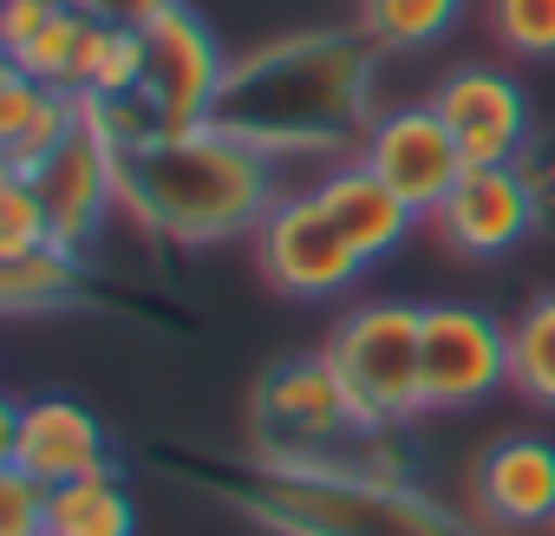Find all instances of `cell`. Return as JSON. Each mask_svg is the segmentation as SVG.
I'll return each mask as SVG.
<instances>
[{
	"instance_id": "14",
	"label": "cell",
	"mask_w": 555,
	"mask_h": 536,
	"mask_svg": "<svg viewBox=\"0 0 555 536\" xmlns=\"http://www.w3.org/2000/svg\"><path fill=\"white\" fill-rule=\"evenodd\" d=\"M308 190L321 196V209L334 216V229L353 242V255H360L366 268H379L386 255H399L405 235L418 229V209H412L392 183H379L360 157H340V164L314 170Z\"/></svg>"
},
{
	"instance_id": "13",
	"label": "cell",
	"mask_w": 555,
	"mask_h": 536,
	"mask_svg": "<svg viewBox=\"0 0 555 536\" xmlns=\"http://www.w3.org/2000/svg\"><path fill=\"white\" fill-rule=\"evenodd\" d=\"M470 510L490 529H548L555 523V445L535 432L496 438L470 464Z\"/></svg>"
},
{
	"instance_id": "23",
	"label": "cell",
	"mask_w": 555,
	"mask_h": 536,
	"mask_svg": "<svg viewBox=\"0 0 555 536\" xmlns=\"http://www.w3.org/2000/svg\"><path fill=\"white\" fill-rule=\"evenodd\" d=\"M490 40L516 60H555V0H483Z\"/></svg>"
},
{
	"instance_id": "4",
	"label": "cell",
	"mask_w": 555,
	"mask_h": 536,
	"mask_svg": "<svg viewBox=\"0 0 555 536\" xmlns=\"http://www.w3.org/2000/svg\"><path fill=\"white\" fill-rule=\"evenodd\" d=\"M248 242H255L261 282H268L274 295H288V302H340V295H353L360 276H366V261H360L353 242L334 229V216L321 209L314 190H288Z\"/></svg>"
},
{
	"instance_id": "6",
	"label": "cell",
	"mask_w": 555,
	"mask_h": 536,
	"mask_svg": "<svg viewBox=\"0 0 555 536\" xmlns=\"http://www.w3.org/2000/svg\"><path fill=\"white\" fill-rule=\"evenodd\" d=\"M425 412H470L509 386V321L470 302L418 308Z\"/></svg>"
},
{
	"instance_id": "16",
	"label": "cell",
	"mask_w": 555,
	"mask_h": 536,
	"mask_svg": "<svg viewBox=\"0 0 555 536\" xmlns=\"http://www.w3.org/2000/svg\"><path fill=\"white\" fill-rule=\"evenodd\" d=\"M47 536H138V503L118 471L53 484L47 497Z\"/></svg>"
},
{
	"instance_id": "27",
	"label": "cell",
	"mask_w": 555,
	"mask_h": 536,
	"mask_svg": "<svg viewBox=\"0 0 555 536\" xmlns=\"http://www.w3.org/2000/svg\"><path fill=\"white\" fill-rule=\"evenodd\" d=\"M73 8H86L92 21H118V27H151L164 21L177 0H73Z\"/></svg>"
},
{
	"instance_id": "26",
	"label": "cell",
	"mask_w": 555,
	"mask_h": 536,
	"mask_svg": "<svg viewBox=\"0 0 555 536\" xmlns=\"http://www.w3.org/2000/svg\"><path fill=\"white\" fill-rule=\"evenodd\" d=\"M66 0H0V53H21Z\"/></svg>"
},
{
	"instance_id": "12",
	"label": "cell",
	"mask_w": 555,
	"mask_h": 536,
	"mask_svg": "<svg viewBox=\"0 0 555 536\" xmlns=\"http://www.w3.org/2000/svg\"><path fill=\"white\" fill-rule=\"evenodd\" d=\"M40 203H47V222H53V242L60 248H92V235L105 229V216L118 209V144L86 118L40 170H27Z\"/></svg>"
},
{
	"instance_id": "5",
	"label": "cell",
	"mask_w": 555,
	"mask_h": 536,
	"mask_svg": "<svg viewBox=\"0 0 555 536\" xmlns=\"http://www.w3.org/2000/svg\"><path fill=\"white\" fill-rule=\"evenodd\" d=\"M255 432H261V458H334L347 445H366L327 354L282 360L255 386Z\"/></svg>"
},
{
	"instance_id": "25",
	"label": "cell",
	"mask_w": 555,
	"mask_h": 536,
	"mask_svg": "<svg viewBox=\"0 0 555 536\" xmlns=\"http://www.w3.org/2000/svg\"><path fill=\"white\" fill-rule=\"evenodd\" d=\"M47 92H53V86H40V79H27L21 66L0 60V144L21 138V131L34 125V112L47 105Z\"/></svg>"
},
{
	"instance_id": "3",
	"label": "cell",
	"mask_w": 555,
	"mask_h": 536,
	"mask_svg": "<svg viewBox=\"0 0 555 536\" xmlns=\"http://www.w3.org/2000/svg\"><path fill=\"white\" fill-rule=\"evenodd\" d=\"M327 367L340 373L360 432H399L425 419V367H418V308L412 302H366L347 308L327 334Z\"/></svg>"
},
{
	"instance_id": "21",
	"label": "cell",
	"mask_w": 555,
	"mask_h": 536,
	"mask_svg": "<svg viewBox=\"0 0 555 536\" xmlns=\"http://www.w3.org/2000/svg\"><path fill=\"white\" fill-rule=\"evenodd\" d=\"M79 125H86V99L53 86V92H47V105L34 112V125H27L21 138L0 144V170H40V164H47V157H53Z\"/></svg>"
},
{
	"instance_id": "10",
	"label": "cell",
	"mask_w": 555,
	"mask_h": 536,
	"mask_svg": "<svg viewBox=\"0 0 555 536\" xmlns=\"http://www.w3.org/2000/svg\"><path fill=\"white\" fill-rule=\"evenodd\" d=\"M431 229L457 261H503L542 229V203H535V183L522 177V164H477L438 203Z\"/></svg>"
},
{
	"instance_id": "11",
	"label": "cell",
	"mask_w": 555,
	"mask_h": 536,
	"mask_svg": "<svg viewBox=\"0 0 555 536\" xmlns=\"http://www.w3.org/2000/svg\"><path fill=\"white\" fill-rule=\"evenodd\" d=\"M438 118L451 125L464 164H522V151L535 144V112L522 79H509L503 66H457L438 79L431 92Z\"/></svg>"
},
{
	"instance_id": "24",
	"label": "cell",
	"mask_w": 555,
	"mask_h": 536,
	"mask_svg": "<svg viewBox=\"0 0 555 536\" xmlns=\"http://www.w3.org/2000/svg\"><path fill=\"white\" fill-rule=\"evenodd\" d=\"M47 484L0 464V536H47Z\"/></svg>"
},
{
	"instance_id": "15",
	"label": "cell",
	"mask_w": 555,
	"mask_h": 536,
	"mask_svg": "<svg viewBox=\"0 0 555 536\" xmlns=\"http://www.w3.org/2000/svg\"><path fill=\"white\" fill-rule=\"evenodd\" d=\"M86 295V255L79 248H34V255H14L0 261V308L8 315H53V308H73Z\"/></svg>"
},
{
	"instance_id": "28",
	"label": "cell",
	"mask_w": 555,
	"mask_h": 536,
	"mask_svg": "<svg viewBox=\"0 0 555 536\" xmlns=\"http://www.w3.org/2000/svg\"><path fill=\"white\" fill-rule=\"evenodd\" d=\"M548 536H555V523H548Z\"/></svg>"
},
{
	"instance_id": "19",
	"label": "cell",
	"mask_w": 555,
	"mask_h": 536,
	"mask_svg": "<svg viewBox=\"0 0 555 536\" xmlns=\"http://www.w3.org/2000/svg\"><path fill=\"white\" fill-rule=\"evenodd\" d=\"M509 386L529 406L555 412V289L522 302V315L509 321Z\"/></svg>"
},
{
	"instance_id": "8",
	"label": "cell",
	"mask_w": 555,
	"mask_h": 536,
	"mask_svg": "<svg viewBox=\"0 0 555 536\" xmlns=\"http://www.w3.org/2000/svg\"><path fill=\"white\" fill-rule=\"evenodd\" d=\"M0 464L40 477L47 490H53V484H73V477L118 471V464H112L105 419H99L86 399H66V393L8 399V419H0Z\"/></svg>"
},
{
	"instance_id": "2",
	"label": "cell",
	"mask_w": 555,
	"mask_h": 536,
	"mask_svg": "<svg viewBox=\"0 0 555 536\" xmlns=\"http://www.w3.org/2000/svg\"><path fill=\"white\" fill-rule=\"evenodd\" d=\"M288 196L282 157L229 125H177L118 151V209L177 248L242 242Z\"/></svg>"
},
{
	"instance_id": "7",
	"label": "cell",
	"mask_w": 555,
	"mask_h": 536,
	"mask_svg": "<svg viewBox=\"0 0 555 536\" xmlns=\"http://www.w3.org/2000/svg\"><path fill=\"white\" fill-rule=\"evenodd\" d=\"M229 53L216 40V27L190 8V0H177V8L164 21L144 27V86L138 99L151 105V118L164 131L177 125H209L216 105H222V86H229Z\"/></svg>"
},
{
	"instance_id": "18",
	"label": "cell",
	"mask_w": 555,
	"mask_h": 536,
	"mask_svg": "<svg viewBox=\"0 0 555 536\" xmlns=\"http://www.w3.org/2000/svg\"><path fill=\"white\" fill-rule=\"evenodd\" d=\"M138 86H144V27L92 21L73 92H86V99H138Z\"/></svg>"
},
{
	"instance_id": "1",
	"label": "cell",
	"mask_w": 555,
	"mask_h": 536,
	"mask_svg": "<svg viewBox=\"0 0 555 536\" xmlns=\"http://www.w3.org/2000/svg\"><path fill=\"white\" fill-rule=\"evenodd\" d=\"M373 40L360 27H314L268 40L229 66L216 125L255 138L274 157H360L379 105H373Z\"/></svg>"
},
{
	"instance_id": "9",
	"label": "cell",
	"mask_w": 555,
	"mask_h": 536,
	"mask_svg": "<svg viewBox=\"0 0 555 536\" xmlns=\"http://www.w3.org/2000/svg\"><path fill=\"white\" fill-rule=\"evenodd\" d=\"M360 164H366L379 183H392V190L418 209V222H431L438 203H444V196L457 190V177L470 170L464 151H457V138H451V125L438 118L431 99H418V105H386V112L373 118L366 144H360Z\"/></svg>"
},
{
	"instance_id": "17",
	"label": "cell",
	"mask_w": 555,
	"mask_h": 536,
	"mask_svg": "<svg viewBox=\"0 0 555 536\" xmlns=\"http://www.w3.org/2000/svg\"><path fill=\"white\" fill-rule=\"evenodd\" d=\"M457 21H464V0H360V14H353V27L392 60L444 47Z\"/></svg>"
},
{
	"instance_id": "22",
	"label": "cell",
	"mask_w": 555,
	"mask_h": 536,
	"mask_svg": "<svg viewBox=\"0 0 555 536\" xmlns=\"http://www.w3.org/2000/svg\"><path fill=\"white\" fill-rule=\"evenodd\" d=\"M53 242V222H47V203L34 190L27 170H0V261L14 255H34Z\"/></svg>"
},
{
	"instance_id": "20",
	"label": "cell",
	"mask_w": 555,
	"mask_h": 536,
	"mask_svg": "<svg viewBox=\"0 0 555 536\" xmlns=\"http://www.w3.org/2000/svg\"><path fill=\"white\" fill-rule=\"evenodd\" d=\"M86 34H92V14L86 8H66L21 47V53H0L8 66H21L27 79H40V86H60V92H73V79H79V53H86Z\"/></svg>"
}]
</instances>
